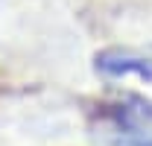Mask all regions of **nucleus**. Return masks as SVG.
I'll list each match as a JSON object with an SVG mask.
<instances>
[{
    "label": "nucleus",
    "instance_id": "obj_1",
    "mask_svg": "<svg viewBox=\"0 0 152 146\" xmlns=\"http://www.w3.org/2000/svg\"><path fill=\"white\" fill-rule=\"evenodd\" d=\"M96 67L108 76H123V73H140L152 79V58H137V55H123V53H102L96 58Z\"/></svg>",
    "mask_w": 152,
    "mask_h": 146
}]
</instances>
